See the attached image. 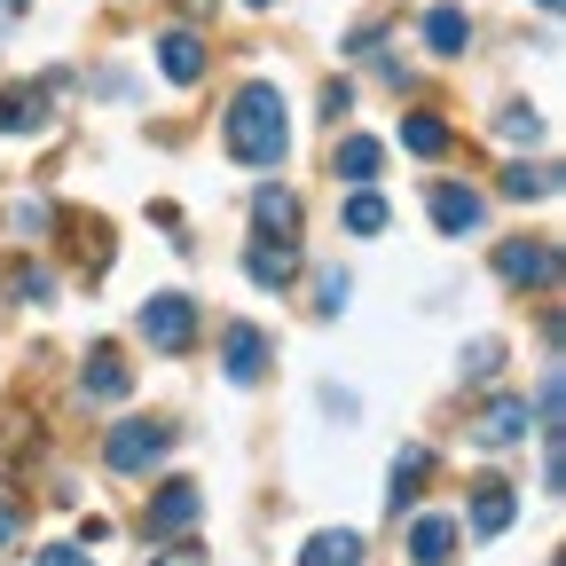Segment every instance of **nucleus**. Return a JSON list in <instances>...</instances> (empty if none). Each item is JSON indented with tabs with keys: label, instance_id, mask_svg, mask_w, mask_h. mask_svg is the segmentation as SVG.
Wrapping results in <instances>:
<instances>
[{
	"label": "nucleus",
	"instance_id": "7ed1b4c3",
	"mask_svg": "<svg viewBox=\"0 0 566 566\" xmlns=\"http://www.w3.org/2000/svg\"><path fill=\"white\" fill-rule=\"evenodd\" d=\"M197 323H205V315H197L189 292H150V300H142V315H134V331L150 338L158 354H189V346H197Z\"/></svg>",
	"mask_w": 566,
	"mask_h": 566
},
{
	"label": "nucleus",
	"instance_id": "4be33fe9",
	"mask_svg": "<svg viewBox=\"0 0 566 566\" xmlns=\"http://www.w3.org/2000/svg\"><path fill=\"white\" fill-rule=\"evenodd\" d=\"M495 181H504V197H520V205H527V197H551V189H558V166H527V158H512Z\"/></svg>",
	"mask_w": 566,
	"mask_h": 566
},
{
	"label": "nucleus",
	"instance_id": "9b49d317",
	"mask_svg": "<svg viewBox=\"0 0 566 566\" xmlns=\"http://www.w3.org/2000/svg\"><path fill=\"white\" fill-rule=\"evenodd\" d=\"M158 71L174 87H197L205 71H212V48H205V32H189V24H166L158 32Z\"/></svg>",
	"mask_w": 566,
	"mask_h": 566
},
{
	"label": "nucleus",
	"instance_id": "dca6fc26",
	"mask_svg": "<svg viewBox=\"0 0 566 566\" xmlns=\"http://www.w3.org/2000/svg\"><path fill=\"white\" fill-rule=\"evenodd\" d=\"M363 558H370V543L354 527H323V535L300 543V566H363Z\"/></svg>",
	"mask_w": 566,
	"mask_h": 566
},
{
	"label": "nucleus",
	"instance_id": "a878e982",
	"mask_svg": "<svg viewBox=\"0 0 566 566\" xmlns=\"http://www.w3.org/2000/svg\"><path fill=\"white\" fill-rule=\"evenodd\" d=\"M346 300H354V275L331 268V275H323V292H315V315H346Z\"/></svg>",
	"mask_w": 566,
	"mask_h": 566
},
{
	"label": "nucleus",
	"instance_id": "f704fd0d",
	"mask_svg": "<svg viewBox=\"0 0 566 566\" xmlns=\"http://www.w3.org/2000/svg\"><path fill=\"white\" fill-rule=\"evenodd\" d=\"M244 9H275V0H244Z\"/></svg>",
	"mask_w": 566,
	"mask_h": 566
},
{
	"label": "nucleus",
	"instance_id": "6ab92c4d",
	"mask_svg": "<svg viewBox=\"0 0 566 566\" xmlns=\"http://www.w3.org/2000/svg\"><path fill=\"white\" fill-rule=\"evenodd\" d=\"M0 134H48V87H9L0 95Z\"/></svg>",
	"mask_w": 566,
	"mask_h": 566
},
{
	"label": "nucleus",
	"instance_id": "f257e3e1",
	"mask_svg": "<svg viewBox=\"0 0 566 566\" xmlns=\"http://www.w3.org/2000/svg\"><path fill=\"white\" fill-rule=\"evenodd\" d=\"M221 150L244 166V174H275L283 158H292V111H283V95L268 80H244L221 111Z\"/></svg>",
	"mask_w": 566,
	"mask_h": 566
},
{
	"label": "nucleus",
	"instance_id": "7c9ffc66",
	"mask_svg": "<svg viewBox=\"0 0 566 566\" xmlns=\"http://www.w3.org/2000/svg\"><path fill=\"white\" fill-rule=\"evenodd\" d=\"M346 111H354V87H346V80H331V87H323V118H331V126H338V118H346Z\"/></svg>",
	"mask_w": 566,
	"mask_h": 566
},
{
	"label": "nucleus",
	"instance_id": "f8f14e48",
	"mask_svg": "<svg viewBox=\"0 0 566 566\" xmlns=\"http://www.w3.org/2000/svg\"><path fill=\"white\" fill-rule=\"evenodd\" d=\"M80 394H87L95 409H118V401L134 394V370H126V354H118V346H87V363H80Z\"/></svg>",
	"mask_w": 566,
	"mask_h": 566
},
{
	"label": "nucleus",
	"instance_id": "2f4dec72",
	"mask_svg": "<svg viewBox=\"0 0 566 566\" xmlns=\"http://www.w3.org/2000/svg\"><path fill=\"white\" fill-rule=\"evenodd\" d=\"M17 535H24V512H17V504H9V495H0V551H9V543H17Z\"/></svg>",
	"mask_w": 566,
	"mask_h": 566
},
{
	"label": "nucleus",
	"instance_id": "473e14b6",
	"mask_svg": "<svg viewBox=\"0 0 566 566\" xmlns=\"http://www.w3.org/2000/svg\"><path fill=\"white\" fill-rule=\"evenodd\" d=\"M24 9H32V0H0V17H24Z\"/></svg>",
	"mask_w": 566,
	"mask_h": 566
},
{
	"label": "nucleus",
	"instance_id": "412c9836",
	"mask_svg": "<svg viewBox=\"0 0 566 566\" xmlns=\"http://www.w3.org/2000/svg\"><path fill=\"white\" fill-rule=\"evenodd\" d=\"M504 363H512V346H504V338H472L457 370H464V386H488V378H504Z\"/></svg>",
	"mask_w": 566,
	"mask_h": 566
},
{
	"label": "nucleus",
	"instance_id": "cd10ccee",
	"mask_svg": "<svg viewBox=\"0 0 566 566\" xmlns=\"http://www.w3.org/2000/svg\"><path fill=\"white\" fill-rule=\"evenodd\" d=\"M495 126H504L512 142H535V134H543V118H535L527 103H504V111H495Z\"/></svg>",
	"mask_w": 566,
	"mask_h": 566
},
{
	"label": "nucleus",
	"instance_id": "0eeeda50",
	"mask_svg": "<svg viewBox=\"0 0 566 566\" xmlns=\"http://www.w3.org/2000/svg\"><path fill=\"white\" fill-rule=\"evenodd\" d=\"M424 212H433V229H441V237H480L488 197H480L472 181H433V189H424Z\"/></svg>",
	"mask_w": 566,
	"mask_h": 566
},
{
	"label": "nucleus",
	"instance_id": "9d476101",
	"mask_svg": "<svg viewBox=\"0 0 566 566\" xmlns=\"http://www.w3.org/2000/svg\"><path fill=\"white\" fill-rule=\"evenodd\" d=\"M244 275L260 292H292L300 283V237H252L244 244Z\"/></svg>",
	"mask_w": 566,
	"mask_h": 566
},
{
	"label": "nucleus",
	"instance_id": "423d86ee",
	"mask_svg": "<svg viewBox=\"0 0 566 566\" xmlns=\"http://www.w3.org/2000/svg\"><path fill=\"white\" fill-rule=\"evenodd\" d=\"M527 424H535V409H527L520 394H495V401L472 409L464 441H472V449H512V441H527Z\"/></svg>",
	"mask_w": 566,
	"mask_h": 566
},
{
	"label": "nucleus",
	"instance_id": "20e7f679",
	"mask_svg": "<svg viewBox=\"0 0 566 566\" xmlns=\"http://www.w3.org/2000/svg\"><path fill=\"white\" fill-rule=\"evenodd\" d=\"M512 520H520V488L504 472H480L472 495H464V535L472 543H495V535H512Z\"/></svg>",
	"mask_w": 566,
	"mask_h": 566
},
{
	"label": "nucleus",
	"instance_id": "5701e85b",
	"mask_svg": "<svg viewBox=\"0 0 566 566\" xmlns=\"http://www.w3.org/2000/svg\"><path fill=\"white\" fill-rule=\"evenodd\" d=\"M338 221H346V237H378V229H386V197H378V189H354Z\"/></svg>",
	"mask_w": 566,
	"mask_h": 566
},
{
	"label": "nucleus",
	"instance_id": "ddd939ff",
	"mask_svg": "<svg viewBox=\"0 0 566 566\" xmlns=\"http://www.w3.org/2000/svg\"><path fill=\"white\" fill-rule=\"evenodd\" d=\"M457 551H464V527L449 512H417L409 520V566H457Z\"/></svg>",
	"mask_w": 566,
	"mask_h": 566
},
{
	"label": "nucleus",
	"instance_id": "bb28decb",
	"mask_svg": "<svg viewBox=\"0 0 566 566\" xmlns=\"http://www.w3.org/2000/svg\"><path fill=\"white\" fill-rule=\"evenodd\" d=\"M9 229H17V237H48V229H55V212H48L40 197H24V205L9 212Z\"/></svg>",
	"mask_w": 566,
	"mask_h": 566
},
{
	"label": "nucleus",
	"instance_id": "f3484780",
	"mask_svg": "<svg viewBox=\"0 0 566 566\" xmlns=\"http://www.w3.org/2000/svg\"><path fill=\"white\" fill-rule=\"evenodd\" d=\"M424 472H433V449H424V441L394 449V480H386V504H394V512H409V504H417V488H424Z\"/></svg>",
	"mask_w": 566,
	"mask_h": 566
},
{
	"label": "nucleus",
	"instance_id": "c756f323",
	"mask_svg": "<svg viewBox=\"0 0 566 566\" xmlns=\"http://www.w3.org/2000/svg\"><path fill=\"white\" fill-rule=\"evenodd\" d=\"M323 409H331V417H338V424H354V417H363V401H354V394H346V386H323Z\"/></svg>",
	"mask_w": 566,
	"mask_h": 566
},
{
	"label": "nucleus",
	"instance_id": "393cba45",
	"mask_svg": "<svg viewBox=\"0 0 566 566\" xmlns=\"http://www.w3.org/2000/svg\"><path fill=\"white\" fill-rule=\"evenodd\" d=\"M9 292L32 300V307H48V300H55V275H48V268H17V275H9Z\"/></svg>",
	"mask_w": 566,
	"mask_h": 566
},
{
	"label": "nucleus",
	"instance_id": "aec40b11",
	"mask_svg": "<svg viewBox=\"0 0 566 566\" xmlns=\"http://www.w3.org/2000/svg\"><path fill=\"white\" fill-rule=\"evenodd\" d=\"M449 142H457V134H449L441 111H409V118H401V150H417V158H449Z\"/></svg>",
	"mask_w": 566,
	"mask_h": 566
},
{
	"label": "nucleus",
	"instance_id": "f03ea898",
	"mask_svg": "<svg viewBox=\"0 0 566 566\" xmlns=\"http://www.w3.org/2000/svg\"><path fill=\"white\" fill-rule=\"evenodd\" d=\"M174 449V424H150V417H118L103 433V472L111 480H150Z\"/></svg>",
	"mask_w": 566,
	"mask_h": 566
},
{
	"label": "nucleus",
	"instance_id": "39448f33",
	"mask_svg": "<svg viewBox=\"0 0 566 566\" xmlns=\"http://www.w3.org/2000/svg\"><path fill=\"white\" fill-rule=\"evenodd\" d=\"M197 512H205V495H197V480H166V488L150 495V512H142V535H150V543L197 535Z\"/></svg>",
	"mask_w": 566,
	"mask_h": 566
},
{
	"label": "nucleus",
	"instance_id": "6e6552de",
	"mask_svg": "<svg viewBox=\"0 0 566 566\" xmlns=\"http://www.w3.org/2000/svg\"><path fill=\"white\" fill-rule=\"evenodd\" d=\"M268 363H275V346H268L260 323H229V331H221V378H229V386H260Z\"/></svg>",
	"mask_w": 566,
	"mask_h": 566
},
{
	"label": "nucleus",
	"instance_id": "c85d7f7f",
	"mask_svg": "<svg viewBox=\"0 0 566 566\" xmlns=\"http://www.w3.org/2000/svg\"><path fill=\"white\" fill-rule=\"evenodd\" d=\"M32 566H95V558H87V543H48V551H32Z\"/></svg>",
	"mask_w": 566,
	"mask_h": 566
},
{
	"label": "nucleus",
	"instance_id": "72a5a7b5",
	"mask_svg": "<svg viewBox=\"0 0 566 566\" xmlns=\"http://www.w3.org/2000/svg\"><path fill=\"white\" fill-rule=\"evenodd\" d=\"M535 9H543V17H558V0H535Z\"/></svg>",
	"mask_w": 566,
	"mask_h": 566
},
{
	"label": "nucleus",
	"instance_id": "b1692460",
	"mask_svg": "<svg viewBox=\"0 0 566 566\" xmlns=\"http://www.w3.org/2000/svg\"><path fill=\"white\" fill-rule=\"evenodd\" d=\"M150 566H212V551L197 535H174V543H150Z\"/></svg>",
	"mask_w": 566,
	"mask_h": 566
},
{
	"label": "nucleus",
	"instance_id": "4468645a",
	"mask_svg": "<svg viewBox=\"0 0 566 566\" xmlns=\"http://www.w3.org/2000/svg\"><path fill=\"white\" fill-rule=\"evenodd\" d=\"M252 237H300V189L260 181L252 189Z\"/></svg>",
	"mask_w": 566,
	"mask_h": 566
},
{
	"label": "nucleus",
	"instance_id": "1a4fd4ad",
	"mask_svg": "<svg viewBox=\"0 0 566 566\" xmlns=\"http://www.w3.org/2000/svg\"><path fill=\"white\" fill-rule=\"evenodd\" d=\"M495 275L520 283V292H527V283H535V292H551V283H558V252L535 244V237H504V244H495Z\"/></svg>",
	"mask_w": 566,
	"mask_h": 566
},
{
	"label": "nucleus",
	"instance_id": "2eb2a0df",
	"mask_svg": "<svg viewBox=\"0 0 566 566\" xmlns=\"http://www.w3.org/2000/svg\"><path fill=\"white\" fill-rule=\"evenodd\" d=\"M331 174H338V181H354V189H370V181L386 174V142L346 134V142H338V158H331Z\"/></svg>",
	"mask_w": 566,
	"mask_h": 566
},
{
	"label": "nucleus",
	"instance_id": "a211bd4d",
	"mask_svg": "<svg viewBox=\"0 0 566 566\" xmlns=\"http://www.w3.org/2000/svg\"><path fill=\"white\" fill-rule=\"evenodd\" d=\"M424 48H433V55H464V48H472V17L457 9V0L424 9Z\"/></svg>",
	"mask_w": 566,
	"mask_h": 566
}]
</instances>
